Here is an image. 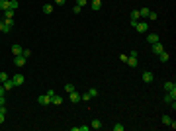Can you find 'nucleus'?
I'll return each mask as SVG.
<instances>
[{
    "label": "nucleus",
    "instance_id": "obj_1",
    "mask_svg": "<svg viewBox=\"0 0 176 131\" xmlns=\"http://www.w3.org/2000/svg\"><path fill=\"white\" fill-rule=\"evenodd\" d=\"M98 96V90L96 88H90V90H86L82 96H80V100H90V98H96Z\"/></svg>",
    "mask_w": 176,
    "mask_h": 131
},
{
    "label": "nucleus",
    "instance_id": "obj_2",
    "mask_svg": "<svg viewBox=\"0 0 176 131\" xmlns=\"http://www.w3.org/2000/svg\"><path fill=\"white\" fill-rule=\"evenodd\" d=\"M135 29H137V32H141V33H145V32H149V24L141 20V22H137V24H135Z\"/></svg>",
    "mask_w": 176,
    "mask_h": 131
},
{
    "label": "nucleus",
    "instance_id": "obj_3",
    "mask_svg": "<svg viewBox=\"0 0 176 131\" xmlns=\"http://www.w3.org/2000/svg\"><path fill=\"white\" fill-rule=\"evenodd\" d=\"M37 102L41 106H49V104H51V96H49V94H41V96L37 98Z\"/></svg>",
    "mask_w": 176,
    "mask_h": 131
},
{
    "label": "nucleus",
    "instance_id": "obj_4",
    "mask_svg": "<svg viewBox=\"0 0 176 131\" xmlns=\"http://www.w3.org/2000/svg\"><path fill=\"white\" fill-rule=\"evenodd\" d=\"M161 121H163L164 125H170V127H172V129H174L176 127V121L172 118H170V116H163V118H161Z\"/></svg>",
    "mask_w": 176,
    "mask_h": 131
},
{
    "label": "nucleus",
    "instance_id": "obj_5",
    "mask_svg": "<svg viewBox=\"0 0 176 131\" xmlns=\"http://www.w3.org/2000/svg\"><path fill=\"white\" fill-rule=\"evenodd\" d=\"M26 57H24V55H16V57H14V65H16V67H24V65H26Z\"/></svg>",
    "mask_w": 176,
    "mask_h": 131
},
{
    "label": "nucleus",
    "instance_id": "obj_6",
    "mask_svg": "<svg viewBox=\"0 0 176 131\" xmlns=\"http://www.w3.org/2000/svg\"><path fill=\"white\" fill-rule=\"evenodd\" d=\"M129 18H131V26L135 27V24H137L139 20H141V16H139V10H133V12L129 14Z\"/></svg>",
    "mask_w": 176,
    "mask_h": 131
},
{
    "label": "nucleus",
    "instance_id": "obj_7",
    "mask_svg": "<svg viewBox=\"0 0 176 131\" xmlns=\"http://www.w3.org/2000/svg\"><path fill=\"white\" fill-rule=\"evenodd\" d=\"M151 51L155 53V55H161V53L164 51V47L161 45V41H156V43H153V47H151Z\"/></svg>",
    "mask_w": 176,
    "mask_h": 131
},
{
    "label": "nucleus",
    "instance_id": "obj_8",
    "mask_svg": "<svg viewBox=\"0 0 176 131\" xmlns=\"http://www.w3.org/2000/svg\"><path fill=\"white\" fill-rule=\"evenodd\" d=\"M12 80H14V86H22L24 82H26V76H24V74H16Z\"/></svg>",
    "mask_w": 176,
    "mask_h": 131
},
{
    "label": "nucleus",
    "instance_id": "obj_9",
    "mask_svg": "<svg viewBox=\"0 0 176 131\" xmlns=\"http://www.w3.org/2000/svg\"><path fill=\"white\" fill-rule=\"evenodd\" d=\"M141 78H143V82H153V80H155V74H153L151 71H145Z\"/></svg>",
    "mask_w": 176,
    "mask_h": 131
},
{
    "label": "nucleus",
    "instance_id": "obj_10",
    "mask_svg": "<svg viewBox=\"0 0 176 131\" xmlns=\"http://www.w3.org/2000/svg\"><path fill=\"white\" fill-rule=\"evenodd\" d=\"M22 51H24V47L22 45H18V43H14L12 45V55L16 57V55H22Z\"/></svg>",
    "mask_w": 176,
    "mask_h": 131
},
{
    "label": "nucleus",
    "instance_id": "obj_11",
    "mask_svg": "<svg viewBox=\"0 0 176 131\" xmlns=\"http://www.w3.org/2000/svg\"><path fill=\"white\" fill-rule=\"evenodd\" d=\"M129 67H137L139 65V61H137V57H133V55H127V61H125Z\"/></svg>",
    "mask_w": 176,
    "mask_h": 131
},
{
    "label": "nucleus",
    "instance_id": "obj_12",
    "mask_svg": "<svg viewBox=\"0 0 176 131\" xmlns=\"http://www.w3.org/2000/svg\"><path fill=\"white\" fill-rule=\"evenodd\" d=\"M147 41H149L151 45L156 43V41H161V39H158V33H149V35H147Z\"/></svg>",
    "mask_w": 176,
    "mask_h": 131
},
{
    "label": "nucleus",
    "instance_id": "obj_13",
    "mask_svg": "<svg viewBox=\"0 0 176 131\" xmlns=\"http://www.w3.org/2000/svg\"><path fill=\"white\" fill-rule=\"evenodd\" d=\"M2 84H4V88H6V92H10L14 88V80L12 78H6L4 80V82H2Z\"/></svg>",
    "mask_w": 176,
    "mask_h": 131
},
{
    "label": "nucleus",
    "instance_id": "obj_14",
    "mask_svg": "<svg viewBox=\"0 0 176 131\" xmlns=\"http://www.w3.org/2000/svg\"><path fill=\"white\" fill-rule=\"evenodd\" d=\"M174 100H176V92H168V94L164 96V102H166V104H170V102H174Z\"/></svg>",
    "mask_w": 176,
    "mask_h": 131
},
{
    "label": "nucleus",
    "instance_id": "obj_15",
    "mask_svg": "<svg viewBox=\"0 0 176 131\" xmlns=\"http://www.w3.org/2000/svg\"><path fill=\"white\" fill-rule=\"evenodd\" d=\"M69 94H71V102H72V104H76L78 100H80V94H78L76 90H72V92H69Z\"/></svg>",
    "mask_w": 176,
    "mask_h": 131
},
{
    "label": "nucleus",
    "instance_id": "obj_16",
    "mask_svg": "<svg viewBox=\"0 0 176 131\" xmlns=\"http://www.w3.org/2000/svg\"><path fill=\"white\" fill-rule=\"evenodd\" d=\"M0 10H2V12L10 10V0H0Z\"/></svg>",
    "mask_w": 176,
    "mask_h": 131
},
{
    "label": "nucleus",
    "instance_id": "obj_17",
    "mask_svg": "<svg viewBox=\"0 0 176 131\" xmlns=\"http://www.w3.org/2000/svg\"><path fill=\"white\" fill-rule=\"evenodd\" d=\"M164 90L166 92H176V84L174 82H164Z\"/></svg>",
    "mask_w": 176,
    "mask_h": 131
},
{
    "label": "nucleus",
    "instance_id": "obj_18",
    "mask_svg": "<svg viewBox=\"0 0 176 131\" xmlns=\"http://www.w3.org/2000/svg\"><path fill=\"white\" fill-rule=\"evenodd\" d=\"M100 8H102V0H92V10H94V12H98Z\"/></svg>",
    "mask_w": 176,
    "mask_h": 131
},
{
    "label": "nucleus",
    "instance_id": "obj_19",
    "mask_svg": "<svg viewBox=\"0 0 176 131\" xmlns=\"http://www.w3.org/2000/svg\"><path fill=\"white\" fill-rule=\"evenodd\" d=\"M61 102H63V100H61V96H59V94H53V98H51V104L59 106V104H61Z\"/></svg>",
    "mask_w": 176,
    "mask_h": 131
},
{
    "label": "nucleus",
    "instance_id": "obj_20",
    "mask_svg": "<svg viewBox=\"0 0 176 131\" xmlns=\"http://www.w3.org/2000/svg\"><path fill=\"white\" fill-rule=\"evenodd\" d=\"M149 8H141V10H139V16H141V20H143V18H147V16H149Z\"/></svg>",
    "mask_w": 176,
    "mask_h": 131
},
{
    "label": "nucleus",
    "instance_id": "obj_21",
    "mask_svg": "<svg viewBox=\"0 0 176 131\" xmlns=\"http://www.w3.org/2000/svg\"><path fill=\"white\" fill-rule=\"evenodd\" d=\"M100 127H102V121H100V119H94L92 125H90V129H100Z\"/></svg>",
    "mask_w": 176,
    "mask_h": 131
},
{
    "label": "nucleus",
    "instance_id": "obj_22",
    "mask_svg": "<svg viewBox=\"0 0 176 131\" xmlns=\"http://www.w3.org/2000/svg\"><path fill=\"white\" fill-rule=\"evenodd\" d=\"M53 8H55L53 4H43V12H45V14H51V12H53Z\"/></svg>",
    "mask_w": 176,
    "mask_h": 131
},
{
    "label": "nucleus",
    "instance_id": "obj_23",
    "mask_svg": "<svg viewBox=\"0 0 176 131\" xmlns=\"http://www.w3.org/2000/svg\"><path fill=\"white\" fill-rule=\"evenodd\" d=\"M158 57H161V61H163V63H166V61L170 59V55H168V53H166V51H163V53H161V55H158Z\"/></svg>",
    "mask_w": 176,
    "mask_h": 131
},
{
    "label": "nucleus",
    "instance_id": "obj_24",
    "mask_svg": "<svg viewBox=\"0 0 176 131\" xmlns=\"http://www.w3.org/2000/svg\"><path fill=\"white\" fill-rule=\"evenodd\" d=\"M18 0H10V10H18Z\"/></svg>",
    "mask_w": 176,
    "mask_h": 131
},
{
    "label": "nucleus",
    "instance_id": "obj_25",
    "mask_svg": "<svg viewBox=\"0 0 176 131\" xmlns=\"http://www.w3.org/2000/svg\"><path fill=\"white\" fill-rule=\"evenodd\" d=\"M12 16H14V10H6V12H4V20H10Z\"/></svg>",
    "mask_w": 176,
    "mask_h": 131
},
{
    "label": "nucleus",
    "instance_id": "obj_26",
    "mask_svg": "<svg viewBox=\"0 0 176 131\" xmlns=\"http://www.w3.org/2000/svg\"><path fill=\"white\" fill-rule=\"evenodd\" d=\"M111 129H114V131H123L125 127H123V125H121V123H116V125H114V127H111Z\"/></svg>",
    "mask_w": 176,
    "mask_h": 131
},
{
    "label": "nucleus",
    "instance_id": "obj_27",
    "mask_svg": "<svg viewBox=\"0 0 176 131\" xmlns=\"http://www.w3.org/2000/svg\"><path fill=\"white\" fill-rule=\"evenodd\" d=\"M72 90H74V84H71V82L65 84V92H72Z\"/></svg>",
    "mask_w": 176,
    "mask_h": 131
},
{
    "label": "nucleus",
    "instance_id": "obj_28",
    "mask_svg": "<svg viewBox=\"0 0 176 131\" xmlns=\"http://www.w3.org/2000/svg\"><path fill=\"white\" fill-rule=\"evenodd\" d=\"M147 18H149L151 22H155L156 20V12H149V16H147Z\"/></svg>",
    "mask_w": 176,
    "mask_h": 131
},
{
    "label": "nucleus",
    "instance_id": "obj_29",
    "mask_svg": "<svg viewBox=\"0 0 176 131\" xmlns=\"http://www.w3.org/2000/svg\"><path fill=\"white\" fill-rule=\"evenodd\" d=\"M22 55H24V57H26V59H27V57L32 55V49H24V51H22Z\"/></svg>",
    "mask_w": 176,
    "mask_h": 131
},
{
    "label": "nucleus",
    "instance_id": "obj_30",
    "mask_svg": "<svg viewBox=\"0 0 176 131\" xmlns=\"http://www.w3.org/2000/svg\"><path fill=\"white\" fill-rule=\"evenodd\" d=\"M55 2V6H65V0H53Z\"/></svg>",
    "mask_w": 176,
    "mask_h": 131
},
{
    "label": "nucleus",
    "instance_id": "obj_31",
    "mask_svg": "<svg viewBox=\"0 0 176 131\" xmlns=\"http://www.w3.org/2000/svg\"><path fill=\"white\" fill-rule=\"evenodd\" d=\"M6 78H8V74H6V72H0V82H4Z\"/></svg>",
    "mask_w": 176,
    "mask_h": 131
},
{
    "label": "nucleus",
    "instance_id": "obj_32",
    "mask_svg": "<svg viewBox=\"0 0 176 131\" xmlns=\"http://www.w3.org/2000/svg\"><path fill=\"white\" fill-rule=\"evenodd\" d=\"M76 4H78V6H86V4H88V0H76Z\"/></svg>",
    "mask_w": 176,
    "mask_h": 131
},
{
    "label": "nucleus",
    "instance_id": "obj_33",
    "mask_svg": "<svg viewBox=\"0 0 176 131\" xmlns=\"http://www.w3.org/2000/svg\"><path fill=\"white\" fill-rule=\"evenodd\" d=\"M4 94H6V88H4V84L0 82V96H4Z\"/></svg>",
    "mask_w": 176,
    "mask_h": 131
},
{
    "label": "nucleus",
    "instance_id": "obj_34",
    "mask_svg": "<svg viewBox=\"0 0 176 131\" xmlns=\"http://www.w3.org/2000/svg\"><path fill=\"white\" fill-rule=\"evenodd\" d=\"M80 12H82V6H78L76 4V6H74V14H80Z\"/></svg>",
    "mask_w": 176,
    "mask_h": 131
},
{
    "label": "nucleus",
    "instance_id": "obj_35",
    "mask_svg": "<svg viewBox=\"0 0 176 131\" xmlns=\"http://www.w3.org/2000/svg\"><path fill=\"white\" fill-rule=\"evenodd\" d=\"M0 106H6V98L4 96H0Z\"/></svg>",
    "mask_w": 176,
    "mask_h": 131
},
{
    "label": "nucleus",
    "instance_id": "obj_36",
    "mask_svg": "<svg viewBox=\"0 0 176 131\" xmlns=\"http://www.w3.org/2000/svg\"><path fill=\"white\" fill-rule=\"evenodd\" d=\"M4 123V113H0V125Z\"/></svg>",
    "mask_w": 176,
    "mask_h": 131
}]
</instances>
